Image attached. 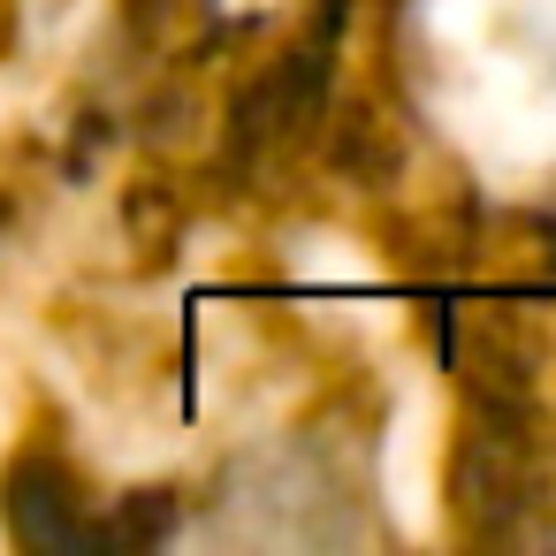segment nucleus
<instances>
[{"instance_id":"obj_1","label":"nucleus","mask_w":556,"mask_h":556,"mask_svg":"<svg viewBox=\"0 0 556 556\" xmlns=\"http://www.w3.org/2000/svg\"><path fill=\"white\" fill-rule=\"evenodd\" d=\"M9 526H16V541H31V548H62V541L85 533L77 510H70V495H62V480H54L47 465H16V480H9Z\"/></svg>"}]
</instances>
